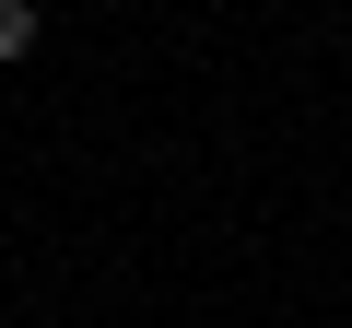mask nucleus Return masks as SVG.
<instances>
[{
	"label": "nucleus",
	"instance_id": "1",
	"mask_svg": "<svg viewBox=\"0 0 352 328\" xmlns=\"http://www.w3.org/2000/svg\"><path fill=\"white\" fill-rule=\"evenodd\" d=\"M36 36H47L36 0H0V59H36Z\"/></svg>",
	"mask_w": 352,
	"mask_h": 328
}]
</instances>
